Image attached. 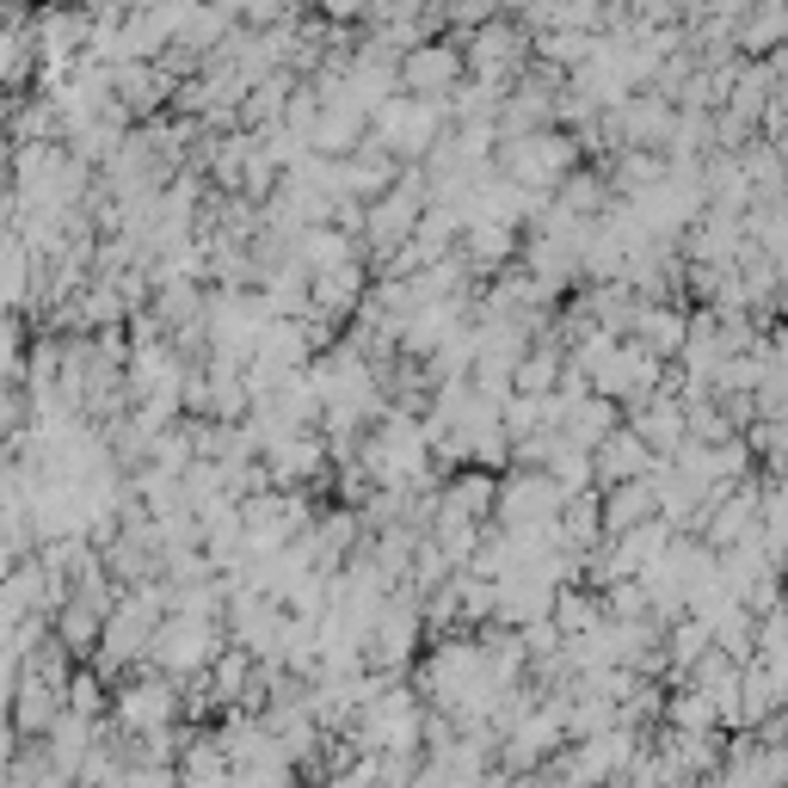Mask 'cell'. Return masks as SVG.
Segmentation results:
<instances>
[{
	"label": "cell",
	"instance_id": "6da1fadb",
	"mask_svg": "<svg viewBox=\"0 0 788 788\" xmlns=\"http://www.w3.org/2000/svg\"><path fill=\"white\" fill-rule=\"evenodd\" d=\"M456 50L450 43H419V50H407V62H401V81H407V93H419V99H443V87L456 81Z\"/></svg>",
	"mask_w": 788,
	"mask_h": 788
}]
</instances>
